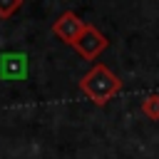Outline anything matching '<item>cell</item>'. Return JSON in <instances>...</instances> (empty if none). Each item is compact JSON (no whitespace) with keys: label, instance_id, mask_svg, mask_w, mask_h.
<instances>
[{"label":"cell","instance_id":"1","mask_svg":"<svg viewBox=\"0 0 159 159\" xmlns=\"http://www.w3.org/2000/svg\"><path fill=\"white\" fill-rule=\"evenodd\" d=\"M77 87H80V92H82L92 104L102 107V104H107L112 97H117V94L122 92V80H119L107 65L97 62V65L89 67V72L82 75V80H80Z\"/></svg>","mask_w":159,"mask_h":159},{"label":"cell","instance_id":"2","mask_svg":"<svg viewBox=\"0 0 159 159\" xmlns=\"http://www.w3.org/2000/svg\"><path fill=\"white\" fill-rule=\"evenodd\" d=\"M87 27V22L77 15V12H62L55 22H52V32L55 37H60L65 45H75V40L82 35V30Z\"/></svg>","mask_w":159,"mask_h":159},{"label":"cell","instance_id":"3","mask_svg":"<svg viewBox=\"0 0 159 159\" xmlns=\"http://www.w3.org/2000/svg\"><path fill=\"white\" fill-rule=\"evenodd\" d=\"M84 60H94V57H99V52L107 47V37L94 27V25H87L84 30H82V35L75 40V45H72Z\"/></svg>","mask_w":159,"mask_h":159},{"label":"cell","instance_id":"4","mask_svg":"<svg viewBox=\"0 0 159 159\" xmlns=\"http://www.w3.org/2000/svg\"><path fill=\"white\" fill-rule=\"evenodd\" d=\"M142 114L149 119H159V94H147L142 99Z\"/></svg>","mask_w":159,"mask_h":159},{"label":"cell","instance_id":"5","mask_svg":"<svg viewBox=\"0 0 159 159\" xmlns=\"http://www.w3.org/2000/svg\"><path fill=\"white\" fill-rule=\"evenodd\" d=\"M20 7H22V0H0V20L12 17Z\"/></svg>","mask_w":159,"mask_h":159}]
</instances>
